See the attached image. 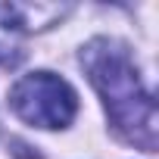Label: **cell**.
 Returning <instances> with one entry per match:
<instances>
[{"label":"cell","mask_w":159,"mask_h":159,"mask_svg":"<svg viewBox=\"0 0 159 159\" xmlns=\"http://www.w3.org/2000/svg\"><path fill=\"white\" fill-rule=\"evenodd\" d=\"M10 106L16 116L38 128H66L78 112V97L66 78L53 72L25 75L10 91Z\"/></svg>","instance_id":"2"},{"label":"cell","mask_w":159,"mask_h":159,"mask_svg":"<svg viewBox=\"0 0 159 159\" xmlns=\"http://www.w3.org/2000/svg\"><path fill=\"white\" fill-rule=\"evenodd\" d=\"M81 62L91 72V81L100 91L106 112L122 137L140 143L143 150L156 147V106L153 94L140 84V75L125 53V47L112 41H94L81 53Z\"/></svg>","instance_id":"1"}]
</instances>
